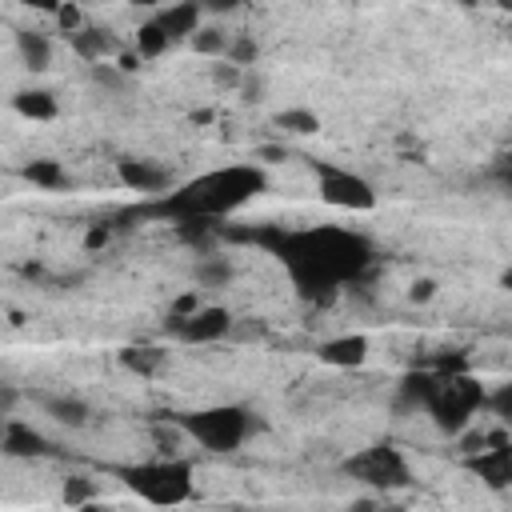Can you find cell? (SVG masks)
<instances>
[{"mask_svg": "<svg viewBox=\"0 0 512 512\" xmlns=\"http://www.w3.org/2000/svg\"><path fill=\"white\" fill-rule=\"evenodd\" d=\"M272 252L280 256L284 272L292 276L300 296H332L344 284H352L368 264H372V244L368 236L336 224H316V228H296L280 232Z\"/></svg>", "mask_w": 512, "mask_h": 512, "instance_id": "1", "label": "cell"}, {"mask_svg": "<svg viewBox=\"0 0 512 512\" xmlns=\"http://www.w3.org/2000/svg\"><path fill=\"white\" fill-rule=\"evenodd\" d=\"M264 188H268V172L260 164H224L188 184H176L168 196L152 204V212L176 224H208L240 212L244 204L264 196Z\"/></svg>", "mask_w": 512, "mask_h": 512, "instance_id": "2", "label": "cell"}, {"mask_svg": "<svg viewBox=\"0 0 512 512\" xmlns=\"http://www.w3.org/2000/svg\"><path fill=\"white\" fill-rule=\"evenodd\" d=\"M408 396L416 404H424V412L432 416V424L444 436H460L472 428V416L488 404L484 384H476V376H468L464 368H440V372H420L408 380Z\"/></svg>", "mask_w": 512, "mask_h": 512, "instance_id": "3", "label": "cell"}, {"mask_svg": "<svg viewBox=\"0 0 512 512\" xmlns=\"http://www.w3.org/2000/svg\"><path fill=\"white\" fill-rule=\"evenodd\" d=\"M124 488L152 504V508H180L192 500L196 492V476H192V460L184 456H148V460H132L120 468Z\"/></svg>", "mask_w": 512, "mask_h": 512, "instance_id": "4", "label": "cell"}, {"mask_svg": "<svg viewBox=\"0 0 512 512\" xmlns=\"http://www.w3.org/2000/svg\"><path fill=\"white\" fill-rule=\"evenodd\" d=\"M252 424L256 420L244 404H204V408H192V412L176 416L180 436H188L196 448H204L212 456L240 452L244 440L252 436Z\"/></svg>", "mask_w": 512, "mask_h": 512, "instance_id": "5", "label": "cell"}, {"mask_svg": "<svg viewBox=\"0 0 512 512\" xmlns=\"http://www.w3.org/2000/svg\"><path fill=\"white\" fill-rule=\"evenodd\" d=\"M344 472L368 488H384V492H396L412 480V468H408V456L396 448V444H372V448H360L344 460Z\"/></svg>", "mask_w": 512, "mask_h": 512, "instance_id": "6", "label": "cell"}, {"mask_svg": "<svg viewBox=\"0 0 512 512\" xmlns=\"http://www.w3.org/2000/svg\"><path fill=\"white\" fill-rule=\"evenodd\" d=\"M316 184H320V200L328 208L340 212H372L376 208V188L372 180H364L352 168H336V164H316Z\"/></svg>", "mask_w": 512, "mask_h": 512, "instance_id": "7", "label": "cell"}, {"mask_svg": "<svg viewBox=\"0 0 512 512\" xmlns=\"http://www.w3.org/2000/svg\"><path fill=\"white\" fill-rule=\"evenodd\" d=\"M164 332L176 344H220L236 332V316L224 304H204L200 312H192L184 320H164Z\"/></svg>", "mask_w": 512, "mask_h": 512, "instance_id": "8", "label": "cell"}, {"mask_svg": "<svg viewBox=\"0 0 512 512\" xmlns=\"http://www.w3.org/2000/svg\"><path fill=\"white\" fill-rule=\"evenodd\" d=\"M464 468L472 476H480V484L488 488H512V444L504 436H488V448H468Z\"/></svg>", "mask_w": 512, "mask_h": 512, "instance_id": "9", "label": "cell"}, {"mask_svg": "<svg viewBox=\"0 0 512 512\" xmlns=\"http://www.w3.org/2000/svg\"><path fill=\"white\" fill-rule=\"evenodd\" d=\"M116 176H120V184L128 188V192H148V196H168L172 188H176V180H172V172L164 168V164H156V160H140V156H124V160H116Z\"/></svg>", "mask_w": 512, "mask_h": 512, "instance_id": "10", "label": "cell"}, {"mask_svg": "<svg viewBox=\"0 0 512 512\" xmlns=\"http://www.w3.org/2000/svg\"><path fill=\"white\" fill-rule=\"evenodd\" d=\"M68 48L88 64V68H96V64H108V60H116L124 48H120V40H116V32L112 28H104V24H84L80 32H72L68 36Z\"/></svg>", "mask_w": 512, "mask_h": 512, "instance_id": "11", "label": "cell"}, {"mask_svg": "<svg viewBox=\"0 0 512 512\" xmlns=\"http://www.w3.org/2000/svg\"><path fill=\"white\" fill-rule=\"evenodd\" d=\"M316 356H320V364H328V368H360V364L372 356V340H368L364 332H340V336L320 340Z\"/></svg>", "mask_w": 512, "mask_h": 512, "instance_id": "12", "label": "cell"}, {"mask_svg": "<svg viewBox=\"0 0 512 512\" xmlns=\"http://www.w3.org/2000/svg\"><path fill=\"white\" fill-rule=\"evenodd\" d=\"M0 448H4V456H12V460H36V456H48L52 444H48V436L36 432L28 420H20V416H4Z\"/></svg>", "mask_w": 512, "mask_h": 512, "instance_id": "13", "label": "cell"}, {"mask_svg": "<svg viewBox=\"0 0 512 512\" xmlns=\"http://www.w3.org/2000/svg\"><path fill=\"white\" fill-rule=\"evenodd\" d=\"M152 20L160 24V32L176 44V40H192L200 28H204V12L200 4H168V8H156Z\"/></svg>", "mask_w": 512, "mask_h": 512, "instance_id": "14", "label": "cell"}, {"mask_svg": "<svg viewBox=\"0 0 512 512\" xmlns=\"http://www.w3.org/2000/svg\"><path fill=\"white\" fill-rule=\"evenodd\" d=\"M116 360H120V368H128L132 376H144V380L168 372V352L160 344H124L116 352Z\"/></svg>", "mask_w": 512, "mask_h": 512, "instance_id": "15", "label": "cell"}, {"mask_svg": "<svg viewBox=\"0 0 512 512\" xmlns=\"http://www.w3.org/2000/svg\"><path fill=\"white\" fill-rule=\"evenodd\" d=\"M12 112L24 120H36V124H48L60 116V100L48 88H20V92H12Z\"/></svg>", "mask_w": 512, "mask_h": 512, "instance_id": "16", "label": "cell"}, {"mask_svg": "<svg viewBox=\"0 0 512 512\" xmlns=\"http://www.w3.org/2000/svg\"><path fill=\"white\" fill-rule=\"evenodd\" d=\"M16 56L28 72H48L52 68V40L48 32H36V28H20L16 32Z\"/></svg>", "mask_w": 512, "mask_h": 512, "instance_id": "17", "label": "cell"}, {"mask_svg": "<svg viewBox=\"0 0 512 512\" xmlns=\"http://www.w3.org/2000/svg\"><path fill=\"white\" fill-rule=\"evenodd\" d=\"M20 176H24L32 188H44V192H64V188L72 184V176L64 172V164L52 160V156H32V160L20 168Z\"/></svg>", "mask_w": 512, "mask_h": 512, "instance_id": "18", "label": "cell"}, {"mask_svg": "<svg viewBox=\"0 0 512 512\" xmlns=\"http://www.w3.org/2000/svg\"><path fill=\"white\" fill-rule=\"evenodd\" d=\"M40 404H44V412H48L56 424H64V428H84V424L92 420V408H88L80 396H44Z\"/></svg>", "mask_w": 512, "mask_h": 512, "instance_id": "19", "label": "cell"}, {"mask_svg": "<svg viewBox=\"0 0 512 512\" xmlns=\"http://www.w3.org/2000/svg\"><path fill=\"white\" fill-rule=\"evenodd\" d=\"M192 276H196L200 288H224V284H232L236 264L228 256H200L196 268H192Z\"/></svg>", "mask_w": 512, "mask_h": 512, "instance_id": "20", "label": "cell"}, {"mask_svg": "<svg viewBox=\"0 0 512 512\" xmlns=\"http://www.w3.org/2000/svg\"><path fill=\"white\" fill-rule=\"evenodd\" d=\"M188 44H192V52H196V56H204V60H212V64H216V60H224V56H228L232 36H228L224 28H216V24H204Z\"/></svg>", "mask_w": 512, "mask_h": 512, "instance_id": "21", "label": "cell"}, {"mask_svg": "<svg viewBox=\"0 0 512 512\" xmlns=\"http://www.w3.org/2000/svg\"><path fill=\"white\" fill-rule=\"evenodd\" d=\"M272 124L284 128L288 136H316V132H320V116H316L312 108H280V112L272 116Z\"/></svg>", "mask_w": 512, "mask_h": 512, "instance_id": "22", "label": "cell"}, {"mask_svg": "<svg viewBox=\"0 0 512 512\" xmlns=\"http://www.w3.org/2000/svg\"><path fill=\"white\" fill-rule=\"evenodd\" d=\"M168 48H172V40H168V36L160 32V24L148 16V20L136 28V56H140V60H160Z\"/></svg>", "mask_w": 512, "mask_h": 512, "instance_id": "23", "label": "cell"}, {"mask_svg": "<svg viewBox=\"0 0 512 512\" xmlns=\"http://www.w3.org/2000/svg\"><path fill=\"white\" fill-rule=\"evenodd\" d=\"M60 496H64V504H68V508H80V504L96 500V484H92L88 476H68V480H64V488H60Z\"/></svg>", "mask_w": 512, "mask_h": 512, "instance_id": "24", "label": "cell"}, {"mask_svg": "<svg viewBox=\"0 0 512 512\" xmlns=\"http://www.w3.org/2000/svg\"><path fill=\"white\" fill-rule=\"evenodd\" d=\"M256 56H260V44H256L252 36H232V48H228V56H224V60H232V64H236V68H244V72H252Z\"/></svg>", "mask_w": 512, "mask_h": 512, "instance_id": "25", "label": "cell"}, {"mask_svg": "<svg viewBox=\"0 0 512 512\" xmlns=\"http://www.w3.org/2000/svg\"><path fill=\"white\" fill-rule=\"evenodd\" d=\"M244 76H248V72L236 68L232 60H216V64H212V84H216V88H236V92H240Z\"/></svg>", "mask_w": 512, "mask_h": 512, "instance_id": "26", "label": "cell"}, {"mask_svg": "<svg viewBox=\"0 0 512 512\" xmlns=\"http://www.w3.org/2000/svg\"><path fill=\"white\" fill-rule=\"evenodd\" d=\"M92 84H100V88H108V92H120V88L128 84V72H124L120 64H96V68H92Z\"/></svg>", "mask_w": 512, "mask_h": 512, "instance_id": "27", "label": "cell"}, {"mask_svg": "<svg viewBox=\"0 0 512 512\" xmlns=\"http://www.w3.org/2000/svg\"><path fill=\"white\" fill-rule=\"evenodd\" d=\"M200 308H204L200 292H196V288H188V292L172 296V304H168V320H184V316H192V312H200Z\"/></svg>", "mask_w": 512, "mask_h": 512, "instance_id": "28", "label": "cell"}, {"mask_svg": "<svg viewBox=\"0 0 512 512\" xmlns=\"http://www.w3.org/2000/svg\"><path fill=\"white\" fill-rule=\"evenodd\" d=\"M436 292H440V284H436L432 276H416V280L408 284V300H412V304H432Z\"/></svg>", "mask_w": 512, "mask_h": 512, "instance_id": "29", "label": "cell"}, {"mask_svg": "<svg viewBox=\"0 0 512 512\" xmlns=\"http://www.w3.org/2000/svg\"><path fill=\"white\" fill-rule=\"evenodd\" d=\"M492 180H496L504 192H512V148H504V152L492 160Z\"/></svg>", "mask_w": 512, "mask_h": 512, "instance_id": "30", "label": "cell"}, {"mask_svg": "<svg viewBox=\"0 0 512 512\" xmlns=\"http://www.w3.org/2000/svg\"><path fill=\"white\" fill-rule=\"evenodd\" d=\"M56 20H60V32H68V36L84 28V12H80V8H72V4L56 8Z\"/></svg>", "mask_w": 512, "mask_h": 512, "instance_id": "31", "label": "cell"}, {"mask_svg": "<svg viewBox=\"0 0 512 512\" xmlns=\"http://www.w3.org/2000/svg\"><path fill=\"white\" fill-rule=\"evenodd\" d=\"M488 404H492V408L500 412V420L512 428V380H508V384H504L496 396H488Z\"/></svg>", "mask_w": 512, "mask_h": 512, "instance_id": "32", "label": "cell"}, {"mask_svg": "<svg viewBox=\"0 0 512 512\" xmlns=\"http://www.w3.org/2000/svg\"><path fill=\"white\" fill-rule=\"evenodd\" d=\"M108 236H112L108 228H88V232H84V248H88V252H96V248H104V244H108Z\"/></svg>", "mask_w": 512, "mask_h": 512, "instance_id": "33", "label": "cell"}, {"mask_svg": "<svg viewBox=\"0 0 512 512\" xmlns=\"http://www.w3.org/2000/svg\"><path fill=\"white\" fill-rule=\"evenodd\" d=\"M240 92H244V100H260V92H264V80L260 76H244V84H240Z\"/></svg>", "mask_w": 512, "mask_h": 512, "instance_id": "34", "label": "cell"}, {"mask_svg": "<svg viewBox=\"0 0 512 512\" xmlns=\"http://www.w3.org/2000/svg\"><path fill=\"white\" fill-rule=\"evenodd\" d=\"M76 512H112V504H104V500L96 496V500H88V504H80Z\"/></svg>", "mask_w": 512, "mask_h": 512, "instance_id": "35", "label": "cell"}, {"mask_svg": "<svg viewBox=\"0 0 512 512\" xmlns=\"http://www.w3.org/2000/svg\"><path fill=\"white\" fill-rule=\"evenodd\" d=\"M500 288H504V292H512V268H504V272H500Z\"/></svg>", "mask_w": 512, "mask_h": 512, "instance_id": "36", "label": "cell"}]
</instances>
